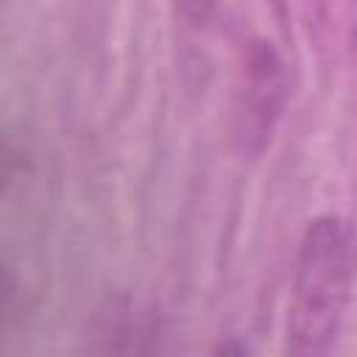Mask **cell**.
I'll return each instance as SVG.
<instances>
[{"mask_svg": "<svg viewBox=\"0 0 357 357\" xmlns=\"http://www.w3.org/2000/svg\"><path fill=\"white\" fill-rule=\"evenodd\" d=\"M357 271L351 226L337 215L310 220L293 271L287 304V349L296 354L324 351L343 321Z\"/></svg>", "mask_w": 357, "mask_h": 357, "instance_id": "1", "label": "cell"}, {"mask_svg": "<svg viewBox=\"0 0 357 357\" xmlns=\"http://www.w3.org/2000/svg\"><path fill=\"white\" fill-rule=\"evenodd\" d=\"M287 98L284 61L265 39L245 45L234 81V137L245 153H257L279 120Z\"/></svg>", "mask_w": 357, "mask_h": 357, "instance_id": "2", "label": "cell"}, {"mask_svg": "<svg viewBox=\"0 0 357 357\" xmlns=\"http://www.w3.org/2000/svg\"><path fill=\"white\" fill-rule=\"evenodd\" d=\"M173 6H176V17L195 28L206 25L215 11V0H173Z\"/></svg>", "mask_w": 357, "mask_h": 357, "instance_id": "3", "label": "cell"}]
</instances>
